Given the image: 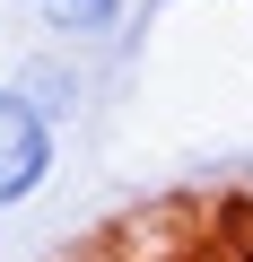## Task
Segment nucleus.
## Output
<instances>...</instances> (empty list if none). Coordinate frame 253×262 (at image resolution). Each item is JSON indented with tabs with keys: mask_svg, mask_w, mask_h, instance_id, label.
<instances>
[{
	"mask_svg": "<svg viewBox=\"0 0 253 262\" xmlns=\"http://www.w3.org/2000/svg\"><path fill=\"white\" fill-rule=\"evenodd\" d=\"M53 158H61L53 105H44L27 79H0V210H27V201L53 184Z\"/></svg>",
	"mask_w": 253,
	"mask_h": 262,
	"instance_id": "nucleus-1",
	"label": "nucleus"
},
{
	"mask_svg": "<svg viewBox=\"0 0 253 262\" xmlns=\"http://www.w3.org/2000/svg\"><path fill=\"white\" fill-rule=\"evenodd\" d=\"M35 9H61V0H35Z\"/></svg>",
	"mask_w": 253,
	"mask_h": 262,
	"instance_id": "nucleus-3",
	"label": "nucleus"
},
{
	"mask_svg": "<svg viewBox=\"0 0 253 262\" xmlns=\"http://www.w3.org/2000/svg\"><path fill=\"white\" fill-rule=\"evenodd\" d=\"M44 18H53L61 44H87V35H105V27L122 18V0H61V9H44Z\"/></svg>",
	"mask_w": 253,
	"mask_h": 262,
	"instance_id": "nucleus-2",
	"label": "nucleus"
}]
</instances>
